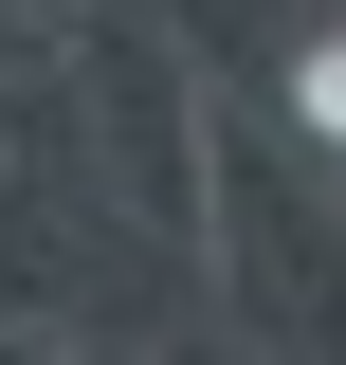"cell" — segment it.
<instances>
[{
  "label": "cell",
  "mask_w": 346,
  "mask_h": 365,
  "mask_svg": "<svg viewBox=\"0 0 346 365\" xmlns=\"http://www.w3.org/2000/svg\"><path fill=\"white\" fill-rule=\"evenodd\" d=\"M310 128H346V55H310Z\"/></svg>",
  "instance_id": "6da1fadb"
}]
</instances>
